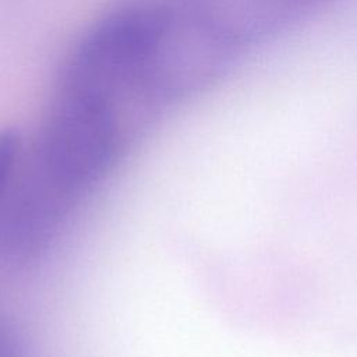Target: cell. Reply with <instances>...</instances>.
<instances>
[{"instance_id": "cell-1", "label": "cell", "mask_w": 357, "mask_h": 357, "mask_svg": "<svg viewBox=\"0 0 357 357\" xmlns=\"http://www.w3.org/2000/svg\"><path fill=\"white\" fill-rule=\"evenodd\" d=\"M170 15L172 10L156 4H132L102 17L68 56L59 91L113 105L128 92H144Z\"/></svg>"}, {"instance_id": "cell-2", "label": "cell", "mask_w": 357, "mask_h": 357, "mask_svg": "<svg viewBox=\"0 0 357 357\" xmlns=\"http://www.w3.org/2000/svg\"><path fill=\"white\" fill-rule=\"evenodd\" d=\"M119 142L116 105L57 91L39 139L46 173L63 187L92 183L112 163Z\"/></svg>"}, {"instance_id": "cell-3", "label": "cell", "mask_w": 357, "mask_h": 357, "mask_svg": "<svg viewBox=\"0 0 357 357\" xmlns=\"http://www.w3.org/2000/svg\"><path fill=\"white\" fill-rule=\"evenodd\" d=\"M243 49L198 6L176 15L148 68L144 93L180 98L202 91L219 79Z\"/></svg>"}, {"instance_id": "cell-4", "label": "cell", "mask_w": 357, "mask_h": 357, "mask_svg": "<svg viewBox=\"0 0 357 357\" xmlns=\"http://www.w3.org/2000/svg\"><path fill=\"white\" fill-rule=\"evenodd\" d=\"M243 49L287 29L326 0H195Z\"/></svg>"}, {"instance_id": "cell-5", "label": "cell", "mask_w": 357, "mask_h": 357, "mask_svg": "<svg viewBox=\"0 0 357 357\" xmlns=\"http://www.w3.org/2000/svg\"><path fill=\"white\" fill-rule=\"evenodd\" d=\"M22 139L15 128L0 130V190L11 176L20 153Z\"/></svg>"}, {"instance_id": "cell-6", "label": "cell", "mask_w": 357, "mask_h": 357, "mask_svg": "<svg viewBox=\"0 0 357 357\" xmlns=\"http://www.w3.org/2000/svg\"><path fill=\"white\" fill-rule=\"evenodd\" d=\"M0 357H17L8 337L0 331Z\"/></svg>"}]
</instances>
